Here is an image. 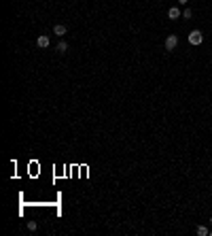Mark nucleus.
I'll return each mask as SVG.
<instances>
[{
	"label": "nucleus",
	"instance_id": "9",
	"mask_svg": "<svg viewBox=\"0 0 212 236\" xmlns=\"http://www.w3.org/2000/svg\"><path fill=\"white\" fill-rule=\"evenodd\" d=\"M28 230H30V232H34V230H36V221H28Z\"/></svg>",
	"mask_w": 212,
	"mask_h": 236
},
{
	"label": "nucleus",
	"instance_id": "3",
	"mask_svg": "<svg viewBox=\"0 0 212 236\" xmlns=\"http://www.w3.org/2000/svg\"><path fill=\"white\" fill-rule=\"evenodd\" d=\"M36 45H38L40 49H45V47H49V36L40 34V36H38V38H36Z\"/></svg>",
	"mask_w": 212,
	"mask_h": 236
},
{
	"label": "nucleus",
	"instance_id": "8",
	"mask_svg": "<svg viewBox=\"0 0 212 236\" xmlns=\"http://www.w3.org/2000/svg\"><path fill=\"white\" fill-rule=\"evenodd\" d=\"M191 17H193V11H191V9L183 11V19H191Z\"/></svg>",
	"mask_w": 212,
	"mask_h": 236
},
{
	"label": "nucleus",
	"instance_id": "4",
	"mask_svg": "<svg viewBox=\"0 0 212 236\" xmlns=\"http://www.w3.org/2000/svg\"><path fill=\"white\" fill-rule=\"evenodd\" d=\"M53 32H55L57 36H64L66 32H68V30H66V26H64V24H57V26L53 28Z\"/></svg>",
	"mask_w": 212,
	"mask_h": 236
},
{
	"label": "nucleus",
	"instance_id": "10",
	"mask_svg": "<svg viewBox=\"0 0 212 236\" xmlns=\"http://www.w3.org/2000/svg\"><path fill=\"white\" fill-rule=\"evenodd\" d=\"M178 2H180V4H187V2H189V0H178Z\"/></svg>",
	"mask_w": 212,
	"mask_h": 236
},
{
	"label": "nucleus",
	"instance_id": "6",
	"mask_svg": "<svg viewBox=\"0 0 212 236\" xmlns=\"http://www.w3.org/2000/svg\"><path fill=\"white\" fill-rule=\"evenodd\" d=\"M57 51L66 53V51H68V43H66V41H60V43H57Z\"/></svg>",
	"mask_w": 212,
	"mask_h": 236
},
{
	"label": "nucleus",
	"instance_id": "12",
	"mask_svg": "<svg viewBox=\"0 0 212 236\" xmlns=\"http://www.w3.org/2000/svg\"><path fill=\"white\" fill-rule=\"evenodd\" d=\"M210 223H212V217H210Z\"/></svg>",
	"mask_w": 212,
	"mask_h": 236
},
{
	"label": "nucleus",
	"instance_id": "11",
	"mask_svg": "<svg viewBox=\"0 0 212 236\" xmlns=\"http://www.w3.org/2000/svg\"><path fill=\"white\" fill-rule=\"evenodd\" d=\"M210 236H212V230H210Z\"/></svg>",
	"mask_w": 212,
	"mask_h": 236
},
{
	"label": "nucleus",
	"instance_id": "5",
	"mask_svg": "<svg viewBox=\"0 0 212 236\" xmlns=\"http://www.w3.org/2000/svg\"><path fill=\"white\" fill-rule=\"evenodd\" d=\"M168 17H170V19H178V17H180V9H176V7H172V9L168 11Z\"/></svg>",
	"mask_w": 212,
	"mask_h": 236
},
{
	"label": "nucleus",
	"instance_id": "7",
	"mask_svg": "<svg viewBox=\"0 0 212 236\" xmlns=\"http://www.w3.org/2000/svg\"><path fill=\"white\" fill-rule=\"evenodd\" d=\"M195 232H197V234H199V236H208V234H210V232H208V230H206V228H204V226H199V228H197V230H195Z\"/></svg>",
	"mask_w": 212,
	"mask_h": 236
},
{
	"label": "nucleus",
	"instance_id": "1",
	"mask_svg": "<svg viewBox=\"0 0 212 236\" xmlns=\"http://www.w3.org/2000/svg\"><path fill=\"white\" fill-rule=\"evenodd\" d=\"M189 43L195 45V47H197V45H202L204 43V34L199 32V30H191V32H189Z\"/></svg>",
	"mask_w": 212,
	"mask_h": 236
},
{
	"label": "nucleus",
	"instance_id": "2",
	"mask_svg": "<svg viewBox=\"0 0 212 236\" xmlns=\"http://www.w3.org/2000/svg\"><path fill=\"white\" fill-rule=\"evenodd\" d=\"M176 45H178V36L170 34L168 38H166V51H174V49H176Z\"/></svg>",
	"mask_w": 212,
	"mask_h": 236
}]
</instances>
